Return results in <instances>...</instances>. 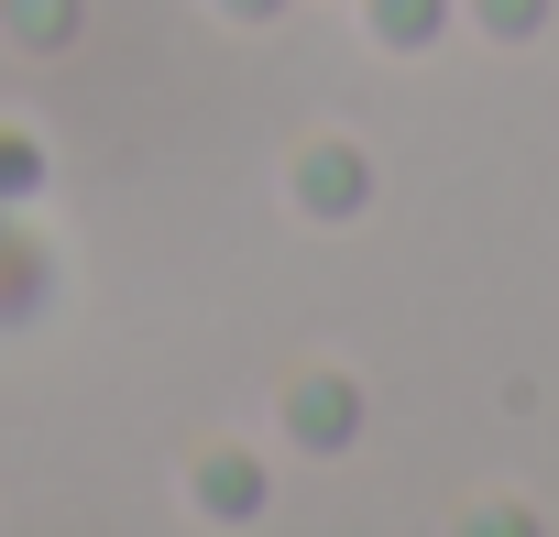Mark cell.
I'll return each mask as SVG.
<instances>
[{
  "instance_id": "obj_2",
  "label": "cell",
  "mask_w": 559,
  "mask_h": 537,
  "mask_svg": "<svg viewBox=\"0 0 559 537\" xmlns=\"http://www.w3.org/2000/svg\"><path fill=\"white\" fill-rule=\"evenodd\" d=\"M286 439H297L308 461H341V450L362 439V384H352V373H297V384H286Z\"/></svg>"
},
{
  "instance_id": "obj_4",
  "label": "cell",
  "mask_w": 559,
  "mask_h": 537,
  "mask_svg": "<svg viewBox=\"0 0 559 537\" xmlns=\"http://www.w3.org/2000/svg\"><path fill=\"white\" fill-rule=\"evenodd\" d=\"M88 23V0H0V45H23V56H67Z\"/></svg>"
},
{
  "instance_id": "obj_9",
  "label": "cell",
  "mask_w": 559,
  "mask_h": 537,
  "mask_svg": "<svg viewBox=\"0 0 559 537\" xmlns=\"http://www.w3.org/2000/svg\"><path fill=\"white\" fill-rule=\"evenodd\" d=\"M219 12H230V23H274V12H286V0H219Z\"/></svg>"
},
{
  "instance_id": "obj_8",
  "label": "cell",
  "mask_w": 559,
  "mask_h": 537,
  "mask_svg": "<svg viewBox=\"0 0 559 537\" xmlns=\"http://www.w3.org/2000/svg\"><path fill=\"white\" fill-rule=\"evenodd\" d=\"M472 537H537V515H526V504H483V515H472Z\"/></svg>"
},
{
  "instance_id": "obj_1",
  "label": "cell",
  "mask_w": 559,
  "mask_h": 537,
  "mask_svg": "<svg viewBox=\"0 0 559 537\" xmlns=\"http://www.w3.org/2000/svg\"><path fill=\"white\" fill-rule=\"evenodd\" d=\"M286 198H297V219H330V230H341V219L373 208V154L330 132V143H308V154L286 165Z\"/></svg>"
},
{
  "instance_id": "obj_3",
  "label": "cell",
  "mask_w": 559,
  "mask_h": 537,
  "mask_svg": "<svg viewBox=\"0 0 559 537\" xmlns=\"http://www.w3.org/2000/svg\"><path fill=\"white\" fill-rule=\"evenodd\" d=\"M187 482H198V515H209V526H252V515L274 504V482H263V461H252V450H209Z\"/></svg>"
},
{
  "instance_id": "obj_5",
  "label": "cell",
  "mask_w": 559,
  "mask_h": 537,
  "mask_svg": "<svg viewBox=\"0 0 559 537\" xmlns=\"http://www.w3.org/2000/svg\"><path fill=\"white\" fill-rule=\"evenodd\" d=\"M362 23H373L384 56H428L450 34V0H362Z\"/></svg>"
},
{
  "instance_id": "obj_6",
  "label": "cell",
  "mask_w": 559,
  "mask_h": 537,
  "mask_svg": "<svg viewBox=\"0 0 559 537\" xmlns=\"http://www.w3.org/2000/svg\"><path fill=\"white\" fill-rule=\"evenodd\" d=\"M548 12H559V0H472V23H483L493 45H537V34H548Z\"/></svg>"
},
{
  "instance_id": "obj_7",
  "label": "cell",
  "mask_w": 559,
  "mask_h": 537,
  "mask_svg": "<svg viewBox=\"0 0 559 537\" xmlns=\"http://www.w3.org/2000/svg\"><path fill=\"white\" fill-rule=\"evenodd\" d=\"M45 187V143H23V132H0V208H23Z\"/></svg>"
}]
</instances>
